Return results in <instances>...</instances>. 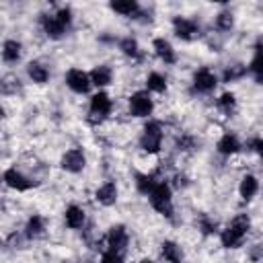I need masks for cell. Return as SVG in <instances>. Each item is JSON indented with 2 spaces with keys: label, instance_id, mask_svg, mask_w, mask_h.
Returning a JSON list of instances; mask_svg holds the SVG:
<instances>
[{
  "label": "cell",
  "instance_id": "cell-1",
  "mask_svg": "<svg viewBox=\"0 0 263 263\" xmlns=\"http://www.w3.org/2000/svg\"><path fill=\"white\" fill-rule=\"evenodd\" d=\"M251 228V220L247 214H238L232 218V222L220 232V242L224 249H236L242 245L247 232Z\"/></svg>",
  "mask_w": 263,
  "mask_h": 263
},
{
  "label": "cell",
  "instance_id": "cell-2",
  "mask_svg": "<svg viewBox=\"0 0 263 263\" xmlns=\"http://www.w3.org/2000/svg\"><path fill=\"white\" fill-rule=\"evenodd\" d=\"M72 23V10L70 8H60L55 14H43L41 16V27L49 39H62L66 31L70 29Z\"/></svg>",
  "mask_w": 263,
  "mask_h": 263
},
{
  "label": "cell",
  "instance_id": "cell-3",
  "mask_svg": "<svg viewBox=\"0 0 263 263\" xmlns=\"http://www.w3.org/2000/svg\"><path fill=\"white\" fill-rule=\"evenodd\" d=\"M148 199H150V205L158 214H162L166 218L173 216V191L166 181H158L156 187L152 189V193L148 195Z\"/></svg>",
  "mask_w": 263,
  "mask_h": 263
},
{
  "label": "cell",
  "instance_id": "cell-4",
  "mask_svg": "<svg viewBox=\"0 0 263 263\" xmlns=\"http://www.w3.org/2000/svg\"><path fill=\"white\" fill-rule=\"evenodd\" d=\"M113 109V103L109 99V95L105 90H99L90 97V107H88V123L97 125V123H103L107 119V115L111 113Z\"/></svg>",
  "mask_w": 263,
  "mask_h": 263
},
{
  "label": "cell",
  "instance_id": "cell-5",
  "mask_svg": "<svg viewBox=\"0 0 263 263\" xmlns=\"http://www.w3.org/2000/svg\"><path fill=\"white\" fill-rule=\"evenodd\" d=\"M160 146H162V125L160 121H148L140 136V148L148 154H156L160 152Z\"/></svg>",
  "mask_w": 263,
  "mask_h": 263
},
{
  "label": "cell",
  "instance_id": "cell-6",
  "mask_svg": "<svg viewBox=\"0 0 263 263\" xmlns=\"http://www.w3.org/2000/svg\"><path fill=\"white\" fill-rule=\"evenodd\" d=\"M152 109H154V103H152L148 90H136L129 97V113L134 117H148L152 113Z\"/></svg>",
  "mask_w": 263,
  "mask_h": 263
},
{
  "label": "cell",
  "instance_id": "cell-7",
  "mask_svg": "<svg viewBox=\"0 0 263 263\" xmlns=\"http://www.w3.org/2000/svg\"><path fill=\"white\" fill-rule=\"evenodd\" d=\"M173 31L179 39L183 41H193L199 37V27L195 21L191 18H185V16H175L173 18Z\"/></svg>",
  "mask_w": 263,
  "mask_h": 263
},
{
  "label": "cell",
  "instance_id": "cell-8",
  "mask_svg": "<svg viewBox=\"0 0 263 263\" xmlns=\"http://www.w3.org/2000/svg\"><path fill=\"white\" fill-rule=\"evenodd\" d=\"M66 84H68L70 90H74L78 95H84V92H88L92 82H90V74H86L80 68H72V70L66 72Z\"/></svg>",
  "mask_w": 263,
  "mask_h": 263
},
{
  "label": "cell",
  "instance_id": "cell-9",
  "mask_svg": "<svg viewBox=\"0 0 263 263\" xmlns=\"http://www.w3.org/2000/svg\"><path fill=\"white\" fill-rule=\"evenodd\" d=\"M84 164H86V156H84V152L80 148L66 150L64 156H62V160H60V166L64 171H68V173H80L84 168Z\"/></svg>",
  "mask_w": 263,
  "mask_h": 263
},
{
  "label": "cell",
  "instance_id": "cell-10",
  "mask_svg": "<svg viewBox=\"0 0 263 263\" xmlns=\"http://www.w3.org/2000/svg\"><path fill=\"white\" fill-rule=\"evenodd\" d=\"M105 240H107V247H109L111 251L123 253V251H125V247H127V240H129L125 226H123V224H115V226H111V228L107 230Z\"/></svg>",
  "mask_w": 263,
  "mask_h": 263
},
{
  "label": "cell",
  "instance_id": "cell-11",
  "mask_svg": "<svg viewBox=\"0 0 263 263\" xmlns=\"http://www.w3.org/2000/svg\"><path fill=\"white\" fill-rule=\"evenodd\" d=\"M4 183L14 191H27L35 185V181H31L27 175H23L16 166H10L4 171Z\"/></svg>",
  "mask_w": 263,
  "mask_h": 263
},
{
  "label": "cell",
  "instance_id": "cell-12",
  "mask_svg": "<svg viewBox=\"0 0 263 263\" xmlns=\"http://www.w3.org/2000/svg\"><path fill=\"white\" fill-rule=\"evenodd\" d=\"M216 84H218V78L210 68H199L193 74V88L197 92H212L216 88Z\"/></svg>",
  "mask_w": 263,
  "mask_h": 263
},
{
  "label": "cell",
  "instance_id": "cell-13",
  "mask_svg": "<svg viewBox=\"0 0 263 263\" xmlns=\"http://www.w3.org/2000/svg\"><path fill=\"white\" fill-rule=\"evenodd\" d=\"M95 199H97L101 205H105V208L113 205V203L117 201V185H115L113 181H105V183L97 189Z\"/></svg>",
  "mask_w": 263,
  "mask_h": 263
},
{
  "label": "cell",
  "instance_id": "cell-14",
  "mask_svg": "<svg viewBox=\"0 0 263 263\" xmlns=\"http://www.w3.org/2000/svg\"><path fill=\"white\" fill-rule=\"evenodd\" d=\"M152 47H154V53H156L164 64H175L177 55H175V49H173V45H171L168 39L156 37V39L152 41Z\"/></svg>",
  "mask_w": 263,
  "mask_h": 263
},
{
  "label": "cell",
  "instance_id": "cell-15",
  "mask_svg": "<svg viewBox=\"0 0 263 263\" xmlns=\"http://www.w3.org/2000/svg\"><path fill=\"white\" fill-rule=\"evenodd\" d=\"M111 80H113V70H111L109 66L99 64V66H95V68L90 70V82H92L95 86H99V88L109 86Z\"/></svg>",
  "mask_w": 263,
  "mask_h": 263
},
{
  "label": "cell",
  "instance_id": "cell-16",
  "mask_svg": "<svg viewBox=\"0 0 263 263\" xmlns=\"http://www.w3.org/2000/svg\"><path fill=\"white\" fill-rule=\"evenodd\" d=\"M84 218H86V216H84V210L78 208V205H68L66 212H64V222H66V226L72 228V230L82 228V226H84Z\"/></svg>",
  "mask_w": 263,
  "mask_h": 263
},
{
  "label": "cell",
  "instance_id": "cell-17",
  "mask_svg": "<svg viewBox=\"0 0 263 263\" xmlns=\"http://www.w3.org/2000/svg\"><path fill=\"white\" fill-rule=\"evenodd\" d=\"M21 53H23L21 41H16V39H6V41L2 43V60H4L6 64L18 62V60H21Z\"/></svg>",
  "mask_w": 263,
  "mask_h": 263
},
{
  "label": "cell",
  "instance_id": "cell-18",
  "mask_svg": "<svg viewBox=\"0 0 263 263\" xmlns=\"http://www.w3.org/2000/svg\"><path fill=\"white\" fill-rule=\"evenodd\" d=\"M27 74H29V78H31L33 82H37V84H45V82L49 80V70H47L41 62H37V60H33V62L27 64Z\"/></svg>",
  "mask_w": 263,
  "mask_h": 263
},
{
  "label": "cell",
  "instance_id": "cell-19",
  "mask_svg": "<svg viewBox=\"0 0 263 263\" xmlns=\"http://www.w3.org/2000/svg\"><path fill=\"white\" fill-rule=\"evenodd\" d=\"M218 152L220 154H224V156H230V154H234V152H238L240 150V142H238V138L234 136V134H224L220 140H218Z\"/></svg>",
  "mask_w": 263,
  "mask_h": 263
},
{
  "label": "cell",
  "instance_id": "cell-20",
  "mask_svg": "<svg viewBox=\"0 0 263 263\" xmlns=\"http://www.w3.org/2000/svg\"><path fill=\"white\" fill-rule=\"evenodd\" d=\"M257 191H259V181H257V177L245 175V177L240 179V185H238L240 197H242V199H253V197L257 195Z\"/></svg>",
  "mask_w": 263,
  "mask_h": 263
},
{
  "label": "cell",
  "instance_id": "cell-21",
  "mask_svg": "<svg viewBox=\"0 0 263 263\" xmlns=\"http://www.w3.org/2000/svg\"><path fill=\"white\" fill-rule=\"evenodd\" d=\"M160 255H162L168 263H181V261H183V251H181V247H179L177 242H173V240H164V242L160 245Z\"/></svg>",
  "mask_w": 263,
  "mask_h": 263
},
{
  "label": "cell",
  "instance_id": "cell-22",
  "mask_svg": "<svg viewBox=\"0 0 263 263\" xmlns=\"http://www.w3.org/2000/svg\"><path fill=\"white\" fill-rule=\"evenodd\" d=\"M249 70L255 76V80L263 84V43H257L255 53H253V60L249 64Z\"/></svg>",
  "mask_w": 263,
  "mask_h": 263
},
{
  "label": "cell",
  "instance_id": "cell-23",
  "mask_svg": "<svg viewBox=\"0 0 263 263\" xmlns=\"http://www.w3.org/2000/svg\"><path fill=\"white\" fill-rule=\"evenodd\" d=\"M45 232V222L41 216H31L27 220V226H25V236L27 238H39L41 234Z\"/></svg>",
  "mask_w": 263,
  "mask_h": 263
},
{
  "label": "cell",
  "instance_id": "cell-24",
  "mask_svg": "<svg viewBox=\"0 0 263 263\" xmlns=\"http://www.w3.org/2000/svg\"><path fill=\"white\" fill-rule=\"evenodd\" d=\"M109 6H111V10H115L117 14H123V16H134L140 10L138 2H134V0H117V2H111Z\"/></svg>",
  "mask_w": 263,
  "mask_h": 263
},
{
  "label": "cell",
  "instance_id": "cell-25",
  "mask_svg": "<svg viewBox=\"0 0 263 263\" xmlns=\"http://www.w3.org/2000/svg\"><path fill=\"white\" fill-rule=\"evenodd\" d=\"M156 179L152 175H146V173H138L136 175V189L142 193V195H150L152 189L156 187Z\"/></svg>",
  "mask_w": 263,
  "mask_h": 263
},
{
  "label": "cell",
  "instance_id": "cell-26",
  "mask_svg": "<svg viewBox=\"0 0 263 263\" xmlns=\"http://www.w3.org/2000/svg\"><path fill=\"white\" fill-rule=\"evenodd\" d=\"M146 90L148 92H164L166 90V78L158 72H150L146 78Z\"/></svg>",
  "mask_w": 263,
  "mask_h": 263
},
{
  "label": "cell",
  "instance_id": "cell-27",
  "mask_svg": "<svg viewBox=\"0 0 263 263\" xmlns=\"http://www.w3.org/2000/svg\"><path fill=\"white\" fill-rule=\"evenodd\" d=\"M119 49H121L127 58H138V55H140V45H138V41H136L134 37H123V39L119 41Z\"/></svg>",
  "mask_w": 263,
  "mask_h": 263
},
{
  "label": "cell",
  "instance_id": "cell-28",
  "mask_svg": "<svg viewBox=\"0 0 263 263\" xmlns=\"http://www.w3.org/2000/svg\"><path fill=\"white\" fill-rule=\"evenodd\" d=\"M245 74H247V68H245L242 64H234V66H228V68L224 70L222 78H224V82H234V80L242 78Z\"/></svg>",
  "mask_w": 263,
  "mask_h": 263
},
{
  "label": "cell",
  "instance_id": "cell-29",
  "mask_svg": "<svg viewBox=\"0 0 263 263\" xmlns=\"http://www.w3.org/2000/svg\"><path fill=\"white\" fill-rule=\"evenodd\" d=\"M216 27H218L220 31H230V29L234 27V16H232V12H230V10H222V12L216 16Z\"/></svg>",
  "mask_w": 263,
  "mask_h": 263
},
{
  "label": "cell",
  "instance_id": "cell-30",
  "mask_svg": "<svg viewBox=\"0 0 263 263\" xmlns=\"http://www.w3.org/2000/svg\"><path fill=\"white\" fill-rule=\"evenodd\" d=\"M234 107H236V99H234V95L232 92H224V95H220V99H218V109H222L224 113H232L234 111Z\"/></svg>",
  "mask_w": 263,
  "mask_h": 263
},
{
  "label": "cell",
  "instance_id": "cell-31",
  "mask_svg": "<svg viewBox=\"0 0 263 263\" xmlns=\"http://www.w3.org/2000/svg\"><path fill=\"white\" fill-rule=\"evenodd\" d=\"M197 226H199V230H201L203 234H212V232H216V222H214L212 218H208L205 214H203V216H199Z\"/></svg>",
  "mask_w": 263,
  "mask_h": 263
},
{
  "label": "cell",
  "instance_id": "cell-32",
  "mask_svg": "<svg viewBox=\"0 0 263 263\" xmlns=\"http://www.w3.org/2000/svg\"><path fill=\"white\" fill-rule=\"evenodd\" d=\"M101 263H123V257H121V253L107 249V251H103V255H101Z\"/></svg>",
  "mask_w": 263,
  "mask_h": 263
},
{
  "label": "cell",
  "instance_id": "cell-33",
  "mask_svg": "<svg viewBox=\"0 0 263 263\" xmlns=\"http://www.w3.org/2000/svg\"><path fill=\"white\" fill-rule=\"evenodd\" d=\"M249 257H251V261H261L263 259V245H253L249 249Z\"/></svg>",
  "mask_w": 263,
  "mask_h": 263
},
{
  "label": "cell",
  "instance_id": "cell-34",
  "mask_svg": "<svg viewBox=\"0 0 263 263\" xmlns=\"http://www.w3.org/2000/svg\"><path fill=\"white\" fill-rule=\"evenodd\" d=\"M253 148H255V152L261 156V160H263V140H255L253 142Z\"/></svg>",
  "mask_w": 263,
  "mask_h": 263
},
{
  "label": "cell",
  "instance_id": "cell-35",
  "mask_svg": "<svg viewBox=\"0 0 263 263\" xmlns=\"http://www.w3.org/2000/svg\"><path fill=\"white\" fill-rule=\"evenodd\" d=\"M175 181H177V183H175L177 187H185V185H187V181H185V177H181V175H177V177H175Z\"/></svg>",
  "mask_w": 263,
  "mask_h": 263
},
{
  "label": "cell",
  "instance_id": "cell-36",
  "mask_svg": "<svg viewBox=\"0 0 263 263\" xmlns=\"http://www.w3.org/2000/svg\"><path fill=\"white\" fill-rule=\"evenodd\" d=\"M138 263H154L152 259H142V261H138Z\"/></svg>",
  "mask_w": 263,
  "mask_h": 263
}]
</instances>
